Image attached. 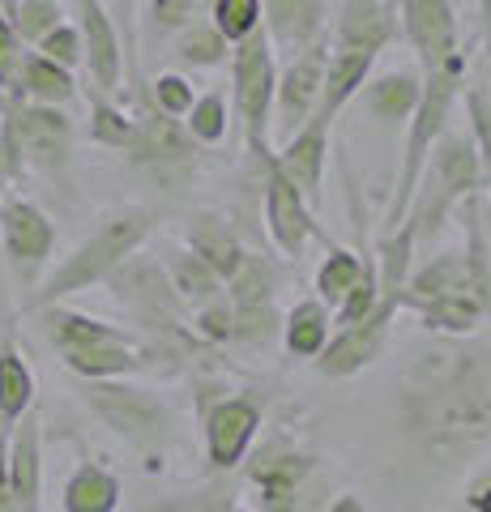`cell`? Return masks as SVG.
<instances>
[{
  "label": "cell",
  "instance_id": "cell-1",
  "mask_svg": "<svg viewBox=\"0 0 491 512\" xmlns=\"http://www.w3.org/2000/svg\"><path fill=\"white\" fill-rule=\"evenodd\" d=\"M402 419L432 457H470L491 440V367L462 346L415 350L398 384Z\"/></svg>",
  "mask_w": 491,
  "mask_h": 512
},
{
  "label": "cell",
  "instance_id": "cell-2",
  "mask_svg": "<svg viewBox=\"0 0 491 512\" xmlns=\"http://www.w3.org/2000/svg\"><path fill=\"white\" fill-rule=\"evenodd\" d=\"M154 227H158V214L150 205H124V210L107 214L99 227H94L82 244L35 286V291H30L26 312L52 308V303L69 299L77 291H90L94 282H107V274H112L120 261H129V256L154 235Z\"/></svg>",
  "mask_w": 491,
  "mask_h": 512
},
{
  "label": "cell",
  "instance_id": "cell-3",
  "mask_svg": "<svg viewBox=\"0 0 491 512\" xmlns=\"http://www.w3.org/2000/svg\"><path fill=\"white\" fill-rule=\"evenodd\" d=\"M483 188V171H479V154H474V141L457 137V133H440V141L432 146V158L423 167V180L410 197V210L402 222H410L415 231V248H427L432 239L445 231L449 214L462 205L466 197ZM398 222V227H402Z\"/></svg>",
  "mask_w": 491,
  "mask_h": 512
},
{
  "label": "cell",
  "instance_id": "cell-4",
  "mask_svg": "<svg viewBox=\"0 0 491 512\" xmlns=\"http://www.w3.org/2000/svg\"><path fill=\"white\" fill-rule=\"evenodd\" d=\"M73 150V120L60 107L9 99L5 124H0V158L9 167V180H22L26 167L47 175L65 171Z\"/></svg>",
  "mask_w": 491,
  "mask_h": 512
},
{
  "label": "cell",
  "instance_id": "cell-5",
  "mask_svg": "<svg viewBox=\"0 0 491 512\" xmlns=\"http://www.w3.org/2000/svg\"><path fill=\"white\" fill-rule=\"evenodd\" d=\"M231 77H235V111H240L244 141L252 154H261L269 150V116H274V86H278L274 43H269L265 30H252L244 43H235Z\"/></svg>",
  "mask_w": 491,
  "mask_h": 512
},
{
  "label": "cell",
  "instance_id": "cell-6",
  "mask_svg": "<svg viewBox=\"0 0 491 512\" xmlns=\"http://www.w3.org/2000/svg\"><path fill=\"white\" fill-rule=\"evenodd\" d=\"M82 402L90 406V414L103 427H112L120 440H129L137 448L158 444V436L167 431V406L158 402L154 393L133 389V384L120 380H86L82 384Z\"/></svg>",
  "mask_w": 491,
  "mask_h": 512
},
{
  "label": "cell",
  "instance_id": "cell-7",
  "mask_svg": "<svg viewBox=\"0 0 491 512\" xmlns=\"http://www.w3.org/2000/svg\"><path fill=\"white\" fill-rule=\"evenodd\" d=\"M402 308V295H393V291H380L376 299V308L355 320V325H342V333L334 342H325V350L316 355V372L329 376V380H346V376H355L363 372V367H372L380 355H385V346H389V329H393V316H398Z\"/></svg>",
  "mask_w": 491,
  "mask_h": 512
},
{
  "label": "cell",
  "instance_id": "cell-8",
  "mask_svg": "<svg viewBox=\"0 0 491 512\" xmlns=\"http://www.w3.org/2000/svg\"><path fill=\"white\" fill-rule=\"evenodd\" d=\"M107 282H112V291L120 303H129V308L150 320V325H163L167 333H180L184 325V299L171 291L167 282V269L150 261V256H129V261H120L112 274H107Z\"/></svg>",
  "mask_w": 491,
  "mask_h": 512
},
{
  "label": "cell",
  "instance_id": "cell-9",
  "mask_svg": "<svg viewBox=\"0 0 491 512\" xmlns=\"http://www.w3.org/2000/svg\"><path fill=\"white\" fill-rule=\"evenodd\" d=\"M0 239H5V256L9 269L18 274L22 286H35L47 256L56 248V227L35 201L13 197L0 205Z\"/></svg>",
  "mask_w": 491,
  "mask_h": 512
},
{
  "label": "cell",
  "instance_id": "cell-10",
  "mask_svg": "<svg viewBox=\"0 0 491 512\" xmlns=\"http://www.w3.org/2000/svg\"><path fill=\"white\" fill-rule=\"evenodd\" d=\"M398 22H402L406 43L415 47L423 73H432V69H440V64L466 56L462 39H457L453 0H398Z\"/></svg>",
  "mask_w": 491,
  "mask_h": 512
},
{
  "label": "cell",
  "instance_id": "cell-11",
  "mask_svg": "<svg viewBox=\"0 0 491 512\" xmlns=\"http://www.w3.org/2000/svg\"><path fill=\"white\" fill-rule=\"evenodd\" d=\"M124 158L150 175H180L197 163V141L180 120L150 107L141 120H133V141L124 146Z\"/></svg>",
  "mask_w": 491,
  "mask_h": 512
},
{
  "label": "cell",
  "instance_id": "cell-12",
  "mask_svg": "<svg viewBox=\"0 0 491 512\" xmlns=\"http://www.w3.org/2000/svg\"><path fill=\"white\" fill-rule=\"evenodd\" d=\"M227 308H231V338L244 342H265L274 329V265L261 256H244V265L235 269L227 282Z\"/></svg>",
  "mask_w": 491,
  "mask_h": 512
},
{
  "label": "cell",
  "instance_id": "cell-13",
  "mask_svg": "<svg viewBox=\"0 0 491 512\" xmlns=\"http://www.w3.org/2000/svg\"><path fill=\"white\" fill-rule=\"evenodd\" d=\"M257 163H261V180H265V222H269V235H274V244L287 256H299L308 239L316 235V218L308 210V201L295 192V184L278 171L274 150H261Z\"/></svg>",
  "mask_w": 491,
  "mask_h": 512
},
{
  "label": "cell",
  "instance_id": "cell-14",
  "mask_svg": "<svg viewBox=\"0 0 491 512\" xmlns=\"http://www.w3.org/2000/svg\"><path fill=\"white\" fill-rule=\"evenodd\" d=\"M77 35H82V64L90 69V82L103 94H116L124 82V43L103 0L77 5Z\"/></svg>",
  "mask_w": 491,
  "mask_h": 512
},
{
  "label": "cell",
  "instance_id": "cell-15",
  "mask_svg": "<svg viewBox=\"0 0 491 512\" xmlns=\"http://www.w3.org/2000/svg\"><path fill=\"white\" fill-rule=\"evenodd\" d=\"M329 128L321 116H308V124H299L295 133L282 141V150L274 154L278 171L295 184V192L308 201V210L321 205V188H325V154H329Z\"/></svg>",
  "mask_w": 491,
  "mask_h": 512
},
{
  "label": "cell",
  "instance_id": "cell-16",
  "mask_svg": "<svg viewBox=\"0 0 491 512\" xmlns=\"http://www.w3.org/2000/svg\"><path fill=\"white\" fill-rule=\"evenodd\" d=\"M325 43H312L308 52H299L287 73L278 77L274 86V116H278V137L287 141L299 124H308V116L316 111L321 99V77H325Z\"/></svg>",
  "mask_w": 491,
  "mask_h": 512
},
{
  "label": "cell",
  "instance_id": "cell-17",
  "mask_svg": "<svg viewBox=\"0 0 491 512\" xmlns=\"http://www.w3.org/2000/svg\"><path fill=\"white\" fill-rule=\"evenodd\" d=\"M9 431L13 436L5 444V470H9L13 500H18L22 512H39V495H43V414L30 406Z\"/></svg>",
  "mask_w": 491,
  "mask_h": 512
},
{
  "label": "cell",
  "instance_id": "cell-18",
  "mask_svg": "<svg viewBox=\"0 0 491 512\" xmlns=\"http://www.w3.org/2000/svg\"><path fill=\"white\" fill-rule=\"evenodd\" d=\"M261 410L244 402V397H223L218 406L205 410V444H210V466L214 470H235L257 440Z\"/></svg>",
  "mask_w": 491,
  "mask_h": 512
},
{
  "label": "cell",
  "instance_id": "cell-19",
  "mask_svg": "<svg viewBox=\"0 0 491 512\" xmlns=\"http://www.w3.org/2000/svg\"><path fill=\"white\" fill-rule=\"evenodd\" d=\"M261 18L269 43L287 47L291 56L308 52L312 43H321L329 0H261Z\"/></svg>",
  "mask_w": 491,
  "mask_h": 512
},
{
  "label": "cell",
  "instance_id": "cell-20",
  "mask_svg": "<svg viewBox=\"0 0 491 512\" xmlns=\"http://www.w3.org/2000/svg\"><path fill=\"white\" fill-rule=\"evenodd\" d=\"M393 39H398V5H389V0H342L334 35L338 47L380 56Z\"/></svg>",
  "mask_w": 491,
  "mask_h": 512
},
{
  "label": "cell",
  "instance_id": "cell-21",
  "mask_svg": "<svg viewBox=\"0 0 491 512\" xmlns=\"http://www.w3.org/2000/svg\"><path fill=\"white\" fill-rule=\"evenodd\" d=\"M372 52H346V47H334V56H325V77H321V99H316V111L325 124H334L342 116V107L363 90V82L372 77Z\"/></svg>",
  "mask_w": 491,
  "mask_h": 512
},
{
  "label": "cell",
  "instance_id": "cell-22",
  "mask_svg": "<svg viewBox=\"0 0 491 512\" xmlns=\"http://www.w3.org/2000/svg\"><path fill=\"white\" fill-rule=\"evenodd\" d=\"M308 470L312 457L287 453V448H265V453H257V466H252V483L261 487L269 512H295V491L308 478Z\"/></svg>",
  "mask_w": 491,
  "mask_h": 512
},
{
  "label": "cell",
  "instance_id": "cell-23",
  "mask_svg": "<svg viewBox=\"0 0 491 512\" xmlns=\"http://www.w3.org/2000/svg\"><path fill=\"white\" fill-rule=\"evenodd\" d=\"M39 325H43V338L52 342L60 355H65V350H86V346L133 342L124 329H112V325H103V320H94V316H82V312H69V308H60V303L39 308Z\"/></svg>",
  "mask_w": 491,
  "mask_h": 512
},
{
  "label": "cell",
  "instance_id": "cell-24",
  "mask_svg": "<svg viewBox=\"0 0 491 512\" xmlns=\"http://www.w3.org/2000/svg\"><path fill=\"white\" fill-rule=\"evenodd\" d=\"M73 94H77V77H73V69H60L56 60H47V56H39V52H26L18 77H13L9 99L65 107Z\"/></svg>",
  "mask_w": 491,
  "mask_h": 512
},
{
  "label": "cell",
  "instance_id": "cell-25",
  "mask_svg": "<svg viewBox=\"0 0 491 512\" xmlns=\"http://www.w3.org/2000/svg\"><path fill=\"white\" fill-rule=\"evenodd\" d=\"M188 252H197L223 282L235 278V269H240L244 256H248L240 235H235L227 227V218H218V214H197L188 222Z\"/></svg>",
  "mask_w": 491,
  "mask_h": 512
},
{
  "label": "cell",
  "instance_id": "cell-26",
  "mask_svg": "<svg viewBox=\"0 0 491 512\" xmlns=\"http://www.w3.org/2000/svg\"><path fill=\"white\" fill-rule=\"evenodd\" d=\"M419 86H423L419 73L393 69L385 77H376V82H363V107H368L380 124H402V120L415 116Z\"/></svg>",
  "mask_w": 491,
  "mask_h": 512
},
{
  "label": "cell",
  "instance_id": "cell-27",
  "mask_svg": "<svg viewBox=\"0 0 491 512\" xmlns=\"http://www.w3.org/2000/svg\"><path fill=\"white\" fill-rule=\"evenodd\" d=\"M120 508V478L112 470L94 466H77L73 478L65 483V512H116Z\"/></svg>",
  "mask_w": 491,
  "mask_h": 512
},
{
  "label": "cell",
  "instance_id": "cell-28",
  "mask_svg": "<svg viewBox=\"0 0 491 512\" xmlns=\"http://www.w3.org/2000/svg\"><path fill=\"white\" fill-rule=\"evenodd\" d=\"M372 256H359L351 248H334L316 269V299L329 303V308H338V303L355 291V286L372 274Z\"/></svg>",
  "mask_w": 491,
  "mask_h": 512
},
{
  "label": "cell",
  "instance_id": "cell-29",
  "mask_svg": "<svg viewBox=\"0 0 491 512\" xmlns=\"http://www.w3.org/2000/svg\"><path fill=\"white\" fill-rule=\"evenodd\" d=\"M410 308L419 312L423 320V329H432V333H470V329H479L483 325V303L474 299L470 291L462 295H440V299H423V303H410Z\"/></svg>",
  "mask_w": 491,
  "mask_h": 512
},
{
  "label": "cell",
  "instance_id": "cell-30",
  "mask_svg": "<svg viewBox=\"0 0 491 512\" xmlns=\"http://www.w3.org/2000/svg\"><path fill=\"white\" fill-rule=\"evenodd\" d=\"M35 406V376L13 342H0V419L9 427Z\"/></svg>",
  "mask_w": 491,
  "mask_h": 512
},
{
  "label": "cell",
  "instance_id": "cell-31",
  "mask_svg": "<svg viewBox=\"0 0 491 512\" xmlns=\"http://www.w3.org/2000/svg\"><path fill=\"white\" fill-rule=\"evenodd\" d=\"M65 367L77 372L82 380H120V376H133L141 359H137V346L124 342V346H86V350H65Z\"/></svg>",
  "mask_w": 491,
  "mask_h": 512
},
{
  "label": "cell",
  "instance_id": "cell-32",
  "mask_svg": "<svg viewBox=\"0 0 491 512\" xmlns=\"http://www.w3.org/2000/svg\"><path fill=\"white\" fill-rule=\"evenodd\" d=\"M167 282L184 303H197V308L201 303H210V299H218V291H223V278H218L197 252H171Z\"/></svg>",
  "mask_w": 491,
  "mask_h": 512
},
{
  "label": "cell",
  "instance_id": "cell-33",
  "mask_svg": "<svg viewBox=\"0 0 491 512\" xmlns=\"http://www.w3.org/2000/svg\"><path fill=\"white\" fill-rule=\"evenodd\" d=\"M90 103V141L107 150H124L133 141V116L124 107L112 103V94H103L99 86H86Z\"/></svg>",
  "mask_w": 491,
  "mask_h": 512
},
{
  "label": "cell",
  "instance_id": "cell-34",
  "mask_svg": "<svg viewBox=\"0 0 491 512\" xmlns=\"http://www.w3.org/2000/svg\"><path fill=\"white\" fill-rule=\"evenodd\" d=\"M329 342V308L321 299H308L287 316V350L295 359H316Z\"/></svg>",
  "mask_w": 491,
  "mask_h": 512
},
{
  "label": "cell",
  "instance_id": "cell-35",
  "mask_svg": "<svg viewBox=\"0 0 491 512\" xmlns=\"http://www.w3.org/2000/svg\"><path fill=\"white\" fill-rule=\"evenodd\" d=\"M227 39L214 30V22L193 18L180 30V43H176V56L184 64H197V69H210V64H223L227 60Z\"/></svg>",
  "mask_w": 491,
  "mask_h": 512
},
{
  "label": "cell",
  "instance_id": "cell-36",
  "mask_svg": "<svg viewBox=\"0 0 491 512\" xmlns=\"http://www.w3.org/2000/svg\"><path fill=\"white\" fill-rule=\"evenodd\" d=\"M210 22L231 47L261 30V0H210Z\"/></svg>",
  "mask_w": 491,
  "mask_h": 512
},
{
  "label": "cell",
  "instance_id": "cell-37",
  "mask_svg": "<svg viewBox=\"0 0 491 512\" xmlns=\"http://www.w3.org/2000/svg\"><path fill=\"white\" fill-rule=\"evenodd\" d=\"M184 128H188V137L193 141H201V146H218V141L227 137V99L218 90L201 94V99L188 107Z\"/></svg>",
  "mask_w": 491,
  "mask_h": 512
},
{
  "label": "cell",
  "instance_id": "cell-38",
  "mask_svg": "<svg viewBox=\"0 0 491 512\" xmlns=\"http://www.w3.org/2000/svg\"><path fill=\"white\" fill-rule=\"evenodd\" d=\"M466 107H470V133H474V154H479L483 184L491 188V94L483 86L466 90Z\"/></svg>",
  "mask_w": 491,
  "mask_h": 512
},
{
  "label": "cell",
  "instance_id": "cell-39",
  "mask_svg": "<svg viewBox=\"0 0 491 512\" xmlns=\"http://www.w3.org/2000/svg\"><path fill=\"white\" fill-rule=\"evenodd\" d=\"M60 0H18V9H13V30H18L22 43H39L47 30L60 26Z\"/></svg>",
  "mask_w": 491,
  "mask_h": 512
},
{
  "label": "cell",
  "instance_id": "cell-40",
  "mask_svg": "<svg viewBox=\"0 0 491 512\" xmlns=\"http://www.w3.org/2000/svg\"><path fill=\"white\" fill-rule=\"evenodd\" d=\"M201 13L197 0H150L146 18H150V39H167L180 35V30Z\"/></svg>",
  "mask_w": 491,
  "mask_h": 512
},
{
  "label": "cell",
  "instance_id": "cell-41",
  "mask_svg": "<svg viewBox=\"0 0 491 512\" xmlns=\"http://www.w3.org/2000/svg\"><path fill=\"white\" fill-rule=\"evenodd\" d=\"M193 103H197V94H193V82H188V77L163 73V77L154 82V111H163V116L184 120Z\"/></svg>",
  "mask_w": 491,
  "mask_h": 512
},
{
  "label": "cell",
  "instance_id": "cell-42",
  "mask_svg": "<svg viewBox=\"0 0 491 512\" xmlns=\"http://www.w3.org/2000/svg\"><path fill=\"white\" fill-rule=\"evenodd\" d=\"M35 52L47 56V60H56L60 69H77V64H82V35H77V26L60 22V26H52V30H47V35L35 43Z\"/></svg>",
  "mask_w": 491,
  "mask_h": 512
},
{
  "label": "cell",
  "instance_id": "cell-43",
  "mask_svg": "<svg viewBox=\"0 0 491 512\" xmlns=\"http://www.w3.org/2000/svg\"><path fill=\"white\" fill-rule=\"evenodd\" d=\"M193 338L201 342H227L231 338V308H227V299H210V303H201V308L193 312Z\"/></svg>",
  "mask_w": 491,
  "mask_h": 512
},
{
  "label": "cell",
  "instance_id": "cell-44",
  "mask_svg": "<svg viewBox=\"0 0 491 512\" xmlns=\"http://www.w3.org/2000/svg\"><path fill=\"white\" fill-rule=\"evenodd\" d=\"M112 22L124 43V77L137 86V0H112Z\"/></svg>",
  "mask_w": 491,
  "mask_h": 512
},
{
  "label": "cell",
  "instance_id": "cell-45",
  "mask_svg": "<svg viewBox=\"0 0 491 512\" xmlns=\"http://www.w3.org/2000/svg\"><path fill=\"white\" fill-rule=\"evenodd\" d=\"M22 56H26V43L18 39L13 22L0 13V90H13V77L22 69Z\"/></svg>",
  "mask_w": 491,
  "mask_h": 512
},
{
  "label": "cell",
  "instance_id": "cell-46",
  "mask_svg": "<svg viewBox=\"0 0 491 512\" xmlns=\"http://www.w3.org/2000/svg\"><path fill=\"white\" fill-rule=\"evenodd\" d=\"M167 512H235V504L223 491H197L184 500H167Z\"/></svg>",
  "mask_w": 491,
  "mask_h": 512
},
{
  "label": "cell",
  "instance_id": "cell-47",
  "mask_svg": "<svg viewBox=\"0 0 491 512\" xmlns=\"http://www.w3.org/2000/svg\"><path fill=\"white\" fill-rule=\"evenodd\" d=\"M0 512H22L18 500H13V487H9V470H5V448H0Z\"/></svg>",
  "mask_w": 491,
  "mask_h": 512
},
{
  "label": "cell",
  "instance_id": "cell-48",
  "mask_svg": "<svg viewBox=\"0 0 491 512\" xmlns=\"http://www.w3.org/2000/svg\"><path fill=\"white\" fill-rule=\"evenodd\" d=\"M329 512H363V500H355V495H338V500L329 504Z\"/></svg>",
  "mask_w": 491,
  "mask_h": 512
},
{
  "label": "cell",
  "instance_id": "cell-49",
  "mask_svg": "<svg viewBox=\"0 0 491 512\" xmlns=\"http://www.w3.org/2000/svg\"><path fill=\"white\" fill-rule=\"evenodd\" d=\"M479 303H483V316H491V261H487V274L479 282Z\"/></svg>",
  "mask_w": 491,
  "mask_h": 512
},
{
  "label": "cell",
  "instance_id": "cell-50",
  "mask_svg": "<svg viewBox=\"0 0 491 512\" xmlns=\"http://www.w3.org/2000/svg\"><path fill=\"white\" fill-rule=\"evenodd\" d=\"M470 508H474V512H491V487L474 491V495H470Z\"/></svg>",
  "mask_w": 491,
  "mask_h": 512
},
{
  "label": "cell",
  "instance_id": "cell-51",
  "mask_svg": "<svg viewBox=\"0 0 491 512\" xmlns=\"http://www.w3.org/2000/svg\"><path fill=\"white\" fill-rule=\"evenodd\" d=\"M479 13H483V43L491 39V0H479Z\"/></svg>",
  "mask_w": 491,
  "mask_h": 512
},
{
  "label": "cell",
  "instance_id": "cell-52",
  "mask_svg": "<svg viewBox=\"0 0 491 512\" xmlns=\"http://www.w3.org/2000/svg\"><path fill=\"white\" fill-rule=\"evenodd\" d=\"M13 9H18V0H0V13H5L9 22H13Z\"/></svg>",
  "mask_w": 491,
  "mask_h": 512
},
{
  "label": "cell",
  "instance_id": "cell-53",
  "mask_svg": "<svg viewBox=\"0 0 491 512\" xmlns=\"http://www.w3.org/2000/svg\"><path fill=\"white\" fill-rule=\"evenodd\" d=\"M65 5H73V9H77V5H86V0H65Z\"/></svg>",
  "mask_w": 491,
  "mask_h": 512
},
{
  "label": "cell",
  "instance_id": "cell-54",
  "mask_svg": "<svg viewBox=\"0 0 491 512\" xmlns=\"http://www.w3.org/2000/svg\"><path fill=\"white\" fill-rule=\"evenodd\" d=\"M487 60H491V39H487ZM487 94H491V86H487Z\"/></svg>",
  "mask_w": 491,
  "mask_h": 512
}]
</instances>
